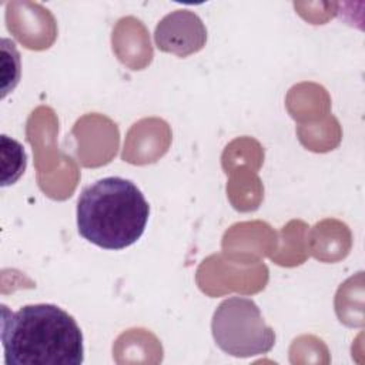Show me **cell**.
Wrapping results in <instances>:
<instances>
[{"label": "cell", "instance_id": "cell-1", "mask_svg": "<svg viewBox=\"0 0 365 365\" xmlns=\"http://www.w3.org/2000/svg\"><path fill=\"white\" fill-rule=\"evenodd\" d=\"M1 344L6 365H81L83 332L54 304H30L11 312L1 305Z\"/></svg>", "mask_w": 365, "mask_h": 365}, {"label": "cell", "instance_id": "cell-2", "mask_svg": "<svg viewBox=\"0 0 365 365\" xmlns=\"http://www.w3.org/2000/svg\"><path fill=\"white\" fill-rule=\"evenodd\" d=\"M150 205L137 185L121 177H106L86 187L77 201V230L104 250L133 245L144 232Z\"/></svg>", "mask_w": 365, "mask_h": 365}, {"label": "cell", "instance_id": "cell-4", "mask_svg": "<svg viewBox=\"0 0 365 365\" xmlns=\"http://www.w3.org/2000/svg\"><path fill=\"white\" fill-rule=\"evenodd\" d=\"M154 41L157 48L164 53L187 57L205 46L207 29L194 11L175 10L158 21Z\"/></svg>", "mask_w": 365, "mask_h": 365}, {"label": "cell", "instance_id": "cell-5", "mask_svg": "<svg viewBox=\"0 0 365 365\" xmlns=\"http://www.w3.org/2000/svg\"><path fill=\"white\" fill-rule=\"evenodd\" d=\"M1 187L14 184L26 170L27 157L23 145L10 138L6 134H1Z\"/></svg>", "mask_w": 365, "mask_h": 365}, {"label": "cell", "instance_id": "cell-3", "mask_svg": "<svg viewBox=\"0 0 365 365\" xmlns=\"http://www.w3.org/2000/svg\"><path fill=\"white\" fill-rule=\"evenodd\" d=\"M211 332L217 346L235 358H251L269 352L275 332L264 321L258 305L244 297H230L214 311Z\"/></svg>", "mask_w": 365, "mask_h": 365}]
</instances>
